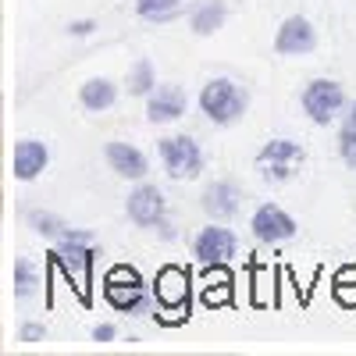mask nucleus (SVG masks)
<instances>
[{
    "label": "nucleus",
    "mask_w": 356,
    "mask_h": 356,
    "mask_svg": "<svg viewBox=\"0 0 356 356\" xmlns=\"http://www.w3.org/2000/svg\"><path fill=\"white\" fill-rule=\"evenodd\" d=\"M114 335H118L114 324H97V328H93V339L97 342H114Z\"/></svg>",
    "instance_id": "25"
},
{
    "label": "nucleus",
    "mask_w": 356,
    "mask_h": 356,
    "mask_svg": "<svg viewBox=\"0 0 356 356\" xmlns=\"http://www.w3.org/2000/svg\"><path fill=\"white\" fill-rule=\"evenodd\" d=\"M349 289H356V267H342V271L335 275V292H339V300H342Z\"/></svg>",
    "instance_id": "22"
},
{
    "label": "nucleus",
    "mask_w": 356,
    "mask_h": 356,
    "mask_svg": "<svg viewBox=\"0 0 356 356\" xmlns=\"http://www.w3.org/2000/svg\"><path fill=\"white\" fill-rule=\"evenodd\" d=\"M79 100H82L86 111H107V107H114V100H118V86H114L111 79H89V82L79 89Z\"/></svg>",
    "instance_id": "15"
},
{
    "label": "nucleus",
    "mask_w": 356,
    "mask_h": 356,
    "mask_svg": "<svg viewBox=\"0 0 356 356\" xmlns=\"http://www.w3.org/2000/svg\"><path fill=\"white\" fill-rule=\"evenodd\" d=\"M93 29H97L93 22H89V18H82V22H72V25H68V33H72V36H89Z\"/></svg>",
    "instance_id": "23"
},
{
    "label": "nucleus",
    "mask_w": 356,
    "mask_h": 356,
    "mask_svg": "<svg viewBox=\"0 0 356 356\" xmlns=\"http://www.w3.org/2000/svg\"><path fill=\"white\" fill-rule=\"evenodd\" d=\"M154 89H157L154 65L146 61V57H139V61L132 65V72H129V93H132V97H150Z\"/></svg>",
    "instance_id": "17"
},
{
    "label": "nucleus",
    "mask_w": 356,
    "mask_h": 356,
    "mask_svg": "<svg viewBox=\"0 0 356 356\" xmlns=\"http://www.w3.org/2000/svg\"><path fill=\"white\" fill-rule=\"evenodd\" d=\"M250 228H253L257 239L267 243V246H278V243L296 239V221H292V214L282 211L278 203H260L253 211V218H250Z\"/></svg>",
    "instance_id": "5"
},
{
    "label": "nucleus",
    "mask_w": 356,
    "mask_h": 356,
    "mask_svg": "<svg viewBox=\"0 0 356 356\" xmlns=\"http://www.w3.org/2000/svg\"><path fill=\"white\" fill-rule=\"evenodd\" d=\"M235 250H239V239H235L228 228H221V225L203 228V232L196 235V243H193L196 260L207 264V267H221V264H228V260L235 257Z\"/></svg>",
    "instance_id": "8"
},
{
    "label": "nucleus",
    "mask_w": 356,
    "mask_h": 356,
    "mask_svg": "<svg viewBox=\"0 0 356 356\" xmlns=\"http://www.w3.org/2000/svg\"><path fill=\"white\" fill-rule=\"evenodd\" d=\"M29 225H33L40 235H47V239H61V235H65V221L61 218H54V214H40V211H33V214H29Z\"/></svg>",
    "instance_id": "20"
},
{
    "label": "nucleus",
    "mask_w": 356,
    "mask_h": 356,
    "mask_svg": "<svg viewBox=\"0 0 356 356\" xmlns=\"http://www.w3.org/2000/svg\"><path fill=\"white\" fill-rule=\"evenodd\" d=\"M346 107V89L335 79H314L303 89V111L314 125H332Z\"/></svg>",
    "instance_id": "2"
},
{
    "label": "nucleus",
    "mask_w": 356,
    "mask_h": 356,
    "mask_svg": "<svg viewBox=\"0 0 356 356\" xmlns=\"http://www.w3.org/2000/svg\"><path fill=\"white\" fill-rule=\"evenodd\" d=\"M104 296H107V303L114 310H122V314H136L143 307V278L136 267H125V264H118L107 271L104 278Z\"/></svg>",
    "instance_id": "4"
},
{
    "label": "nucleus",
    "mask_w": 356,
    "mask_h": 356,
    "mask_svg": "<svg viewBox=\"0 0 356 356\" xmlns=\"http://www.w3.org/2000/svg\"><path fill=\"white\" fill-rule=\"evenodd\" d=\"M303 161H307V150L292 139H271V143H264V150L257 154V164L264 168L267 178H275V182H285L292 175V164H303Z\"/></svg>",
    "instance_id": "6"
},
{
    "label": "nucleus",
    "mask_w": 356,
    "mask_h": 356,
    "mask_svg": "<svg viewBox=\"0 0 356 356\" xmlns=\"http://www.w3.org/2000/svg\"><path fill=\"white\" fill-rule=\"evenodd\" d=\"M43 339V324H25L22 328V342H40Z\"/></svg>",
    "instance_id": "24"
},
{
    "label": "nucleus",
    "mask_w": 356,
    "mask_h": 356,
    "mask_svg": "<svg viewBox=\"0 0 356 356\" xmlns=\"http://www.w3.org/2000/svg\"><path fill=\"white\" fill-rule=\"evenodd\" d=\"M314 47H317V29L303 15H289L275 33V54L282 57H303V54H314Z\"/></svg>",
    "instance_id": "7"
},
{
    "label": "nucleus",
    "mask_w": 356,
    "mask_h": 356,
    "mask_svg": "<svg viewBox=\"0 0 356 356\" xmlns=\"http://www.w3.org/2000/svg\"><path fill=\"white\" fill-rule=\"evenodd\" d=\"M189 4V0H157V4L146 11V18H171L175 11H182Z\"/></svg>",
    "instance_id": "21"
},
{
    "label": "nucleus",
    "mask_w": 356,
    "mask_h": 356,
    "mask_svg": "<svg viewBox=\"0 0 356 356\" xmlns=\"http://www.w3.org/2000/svg\"><path fill=\"white\" fill-rule=\"evenodd\" d=\"M154 296L168 314L189 310V275L182 271V267H164V271L157 275V282H154Z\"/></svg>",
    "instance_id": "10"
},
{
    "label": "nucleus",
    "mask_w": 356,
    "mask_h": 356,
    "mask_svg": "<svg viewBox=\"0 0 356 356\" xmlns=\"http://www.w3.org/2000/svg\"><path fill=\"white\" fill-rule=\"evenodd\" d=\"M50 164V150L47 143L40 139H22L15 143V154H11V171L18 182H33V178H40Z\"/></svg>",
    "instance_id": "11"
},
{
    "label": "nucleus",
    "mask_w": 356,
    "mask_h": 356,
    "mask_svg": "<svg viewBox=\"0 0 356 356\" xmlns=\"http://www.w3.org/2000/svg\"><path fill=\"white\" fill-rule=\"evenodd\" d=\"M189 25H193V33H196V36H214L218 29L225 25V4H218V0H214V4L196 8V15H193Z\"/></svg>",
    "instance_id": "16"
},
{
    "label": "nucleus",
    "mask_w": 356,
    "mask_h": 356,
    "mask_svg": "<svg viewBox=\"0 0 356 356\" xmlns=\"http://www.w3.org/2000/svg\"><path fill=\"white\" fill-rule=\"evenodd\" d=\"M154 4H157V0H136V11H139V15L146 18V11H150Z\"/></svg>",
    "instance_id": "26"
},
{
    "label": "nucleus",
    "mask_w": 356,
    "mask_h": 356,
    "mask_svg": "<svg viewBox=\"0 0 356 356\" xmlns=\"http://www.w3.org/2000/svg\"><path fill=\"white\" fill-rule=\"evenodd\" d=\"M107 164H111V171L114 175H122V178H143L146 175V157H143V150H136L132 143H107Z\"/></svg>",
    "instance_id": "14"
},
{
    "label": "nucleus",
    "mask_w": 356,
    "mask_h": 356,
    "mask_svg": "<svg viewBox=\"0 0 356 356\" xmlns=\"http://www.w3.org/2000/svg\"><path fill=\"white\" fill-rule=\"evenodd\" d=\"M157 150L171 178H196L203 171V150L193 136H168Z\"/></svg>",
    "instance_id": "3"
},
{
    "label": "nucleus",
    "mask_w": 356,
    "mask_h": 356,
    "mask_svg": "<svg viewBox=\"0 0 356 356\" xmlns=\"http://www.w3.org/2000/svg\"><path fill=\"white\" fill-rule=\"evenodd\" d=\"M11 282H15V300H29V296L36 292V285H40L33 260L18 257V260H15V271H11Z\"/></svg>",
    "instance_id": "18"
},
{
    "label": "nucleus",
    "mask_w": 356,
    "mask_h": 356,
    "mask_svg": "<svg viewBox=\"0 0 356 356\" xmlns=\"http://www.w3.org/2000/svg\"><path fill=\"white\" fill-rule=\"evenodd\" d=\"M125 211L139 228H161L164 225V211H168V200L157 186H136L125 200Z\"/></svg>",
    "instance_id": "9"
},
{
    "label": "nucleus",
    "mask_w": 356,
    "mask_h": 356,
    "mask_svg": "<svg viewBox=\"0 0 356 356\" xmlns=\"http://www.w3.org/2000/svg\"><path fill=\"white\" fill-rule=\"evenodd\" d=\"M239 203H243V193L235 182H214L203 189V211L211 214L214 221H228L239 214Z\"/></svg>",
    "instance_id": "13"
},
{
    "label": "nucleus",
    "mask_w": 356,
    "mask_h": 356,
    "mask_svg": "<svg viewBox=\"0 0 356 356\" xmlns=\"http://www.w3.org/2000/svg\"><path fill=\"white\" fill-rule=\"evenodd\" d=\"M339 154H342V161H346L349 168H356V104L349 107L346 122H342V129H339Z\"/></svg>",
    "instance_id": "19"
},
{
    "label": "nucleus",
    "mask_w": 356,
    "mask_h": 356,
    "mask_svg": "<svg viewBox=\"0 0 356 356\" xmlns=\"http://www.w3.org/2000/svg\"><path fill=\"white\" fill-rule=\"evenodd\" d=\"M246 107H250L246 89L232 79H211L200 89V111L211 118L214 125H235L246 114Z\"/></svg>",
    "instance_id": "1"
},
{
    "label": "nucleus",
    "mask_w": 356,
    "mask_h": 356,
    "mask_svg": "<svg viewBox=\"0 0 356 356\" xmlns=\"http://www.w3.org/2000/svg\"><path fill=\"white\" fill-rule=\"evenodd\" d=\"M189 100L178 86H157L150 97H146V118H150L154 125H168V122H178V118L186 114Z\"/></svg>",
    "instance_id": "12"
}]
</instances>
